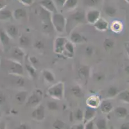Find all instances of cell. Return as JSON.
<instances>
[{
  "label": "cell",
  "mask_w": 129,
  "mask_h": 129,
  "mask_svg": "<svg viewBox=\"0 0 129 129\" xmlns=\"http://www.w3.org/2000/svg\"><path fill=\"white\" fill-rule=\"evenodd\" d=\"M86 22L85 12L78 10L73 13L66 19V31L70 35L77 26Z\"/></svg>",
  "instance_id": "6da1fadb"
},
{
  "label": "cell",
  "mask_w": 129,
  "mask_h": 129,
  "mask_svg": "<svg viewBox=\"0 0 129 129\" xmlns=\"http://www.w3.org/2000/svg\"><path fill=\"white\" fill-rule=\"evenodd\" d=\"M51 21L53 28L58 33H63L66 30V18L63 14L58 12L51 14Z\"/></svg>",
  "instance_id": "7a4b0ae2"
},
{
  "label": "cell",
  "mask_w": 129,
  "mask_h": 129,
  "mask_svg": "<svg viewBox=\"0 0 129 129\" xmlns=\"http://www.w3.org/2000/svg\"><path fill=\"white\" fill-rule=\"evenodd\" d=\"M47 94L51 98L57 100H61L64 95V84L58 82L51 86L47 90Z\"/></svg>",
  "instance_id": "3957f363"
},
{
  "label": "cell",
  "mask_w": 129,
  "mask_h": 129,
  "mask_svg": "<svg viewBox=\"0 0 129 129\" xmlns=\"http://www.w3.org/2000/svg\"><path fill=\"white\" fill-rule=\"evenodd\" d=\"M43 98V93L40 90H36L31 96L27 98L26 105L30 107H36L40 104Z\"/></svg>",
  "instance_id": "277c9868"
},
{
  "label": "cell",
  "mask_w": 129,
  "mask_h": 129,
  "mask_svg": "<svg viewBox=\"0 0 129 129\" xmlns=\"http://www.w3.org/2000/svg\"><path fill=\"white\" fill-rule=\"evenodd\" d=\"M8 70L9 74L13 76H23L24 74V68L22 64L12 60L10 61Z\"/></svg>",
  "instance_id": "5b68a950"
},
{
  "label": "cell",
  "mask_w": 129,
  "mask_h": 129,
  "mask_svg": "<svg viewBox=\"0 0 129 129\" xmlns=\"http://www.w3.org/2000/svg\"><path fill=\"white\" fill-rule=\"evenodd\" d=\"M68 41V39L65 37H57L54 41V52L57 54H62Z\"/></svg>",
  "instance_id": "8992f818"
},
{
  "label": "cell",
  "mask_w": 129,
  "mask_h": 129,
  "mask_svg": "<svg viewBox=\"0 0 129 129\" xmlns=\"http://www.w3.org/2000/svg\"><path fill=\"white\" fill-rule=\"evenodd\" d=\"M100 12L96 9L89 10L85 13V20L86 22L89 24H94L100 18Z\"/></svg>",
  "instance_id": "52a82bcc"
},
{
  "label": "cell",
  "mask_w": 129,
  "mask_h": 129,
  "mask_svg": "<svg viewBox=\"0 0 129 129\" xmlns=\"http://www.w3.org/2000/svg\"><path fill=\"white\" fill-rule=\"evenodd\" d=\"M78 76L80 79L83 81L84 85H86L90 75V68L87 65H82L78 70Z\"/></svg>",
  "instance_id": "ba28073f"
},
{
  "label": "cell",
  "mask_w": 129,
  "mask_h": 129,
  "mask_svg": "<svg viewBox=\"0 0 129 129\" xmlns=\"http://www.w3.org/2000/svg\"><path fill=\"white\" fill-rule=\"evenodd\" d=\"M40 6L51 14L57 12V7L53 0H41L40 2Z\"/></svg>",
  "instance_id": "9c48e42d"
},
{
  "label": "cell",
  "mask_w": 129,
  "mask_h": 129,
  "mask_svg": "<svg viewBox=\"0 0 129 129\" xmlns=\"http://www.w3.org/2000/svg\"><path fill=\"white\" fill-rule=\"evenodd\" d=\"M32 118L38 121H43L45 118V108L43 105L36 106V108L33 111L31 114Z\"/></svg>",
  "instance_id": "30bf717a"
},
{
  "label": "cell",
  "mask_w": 129,
  "mask_h": 129,
  "mask_svg": "<svg viewBox=\"0 0 129 129\" xmlns=\"http://www.w3.org/2000/svg\"><path fill=\"white\" fill-rule=\"evenodd\" d=\"M24 57V52L19 47H14L11 52L12 60L22 63Z\"/></svg>",
  "instance_id": "8fae6325"
},
{
  "label": "cell",
  "mask_w": 129,
  "mask_h": 129,
  "mask_svg": "<svg viewBox=\"0 0 129 129\" xmlns=\"http://www.w3.org/2000/svg\"><path fill=\"white\" fill-rule=\"evenodd\" d=\"M100 99L97 95H91L86 99V105L89 107L97 108L100 105Z\"/></svg>",
  "instance_id": "7c38bea8"
},
{
  "label": "cell",
  "mask_w": 129,
  "mask_h": 129,
  "mask_svg": "<svg viewBox=\"0 0 129 129\" xmlns=\"http://www.w3.org/2000/svg\"><path fill=\"white\" fill-rule=\"evenodd\" d=\"M96 108L87 106L84 112V119H83L84 124H85V123L89 121L92 120L94 118V117L96 116Z\"/></svg>",
  "instance_id": "4fadbf2b"
},
{
  "label": "cell",
  "mask_w": 129,
  "mask_h": 129,
  "mask_svg": "<svg viewBox=\"0 0 129 129\" xmlns=\"http://www.w3.org/2000/svg\"><path fill=\"white\" fill-rule=\"evenodd\" d=\"M85 38L78 32H72L70 34V41L73 44H81L85 42Z\"/></svg>",
  "instance_id": "5bb4252c"
},
{
  "label": "cell",
  "mask_w": 129,
  "mask_h": 129,
  "mask_svg": "<svg viewBox=\"0 0 129 129\" xmlns=\"http://www.w3.org/2000/svg\"><path fill=\"white\" fill-rule=\"evenodd\" d=\"M93 26L97 30L104 32L106 31L109 28V23L105 19L100 17L94 24H93Z\"/></svg>",
  "instance_id": "9a60e30c"
},
{
  "label": "cell",
  "mask_w": 129,
  "mask_h": 129,
  "mask_svg": "<svg viewBox=\"0 0 129 129\" xmlns=\"http://www.w3.org/2000/svg\"><path fill=\"white\" fill-rule=\"evenodd\" d=\"M100 108L104 114H109L113 109V105L111 101L108 100H104L100 103Z\"/></svg>",
  "instance_id": "2e32d148"
},
{
  "label": "cell",
  "mask_w": 129,
  "mask_h": 129,
  "mask_svg": "<svg viewBox=\"0 0 129 129\" xmlns=\"http://www.w3.org/2000/svg\"><path fill=\"white\" fill-rule=\"evenodd\" d=\"M5 31L11 39L15 38L19 35L18 27L14 25H10L7 26L5 29Z\"/></svg>",
  "instance_id": "e0dca14e"
},
{
  "label": "cell",
  "mask_w": 129,
  "mask_h": 129,
  "mask_svg": "<svg viewBox=\"0 0 129 129\" xmlns=\"http://www.w3.org/2000/svg\"><path fill=\"white\" fill-rule=\"evenodd\" d=\"M26 12L24 9L18 8L12 12V17L16 20H21L26 17Z\"/></svg>",
  "instance_id": "ac0fdd59"
},
{
  "label": "cell",
  "mask_w": 129,
  "mask_h": 129,
  "mask_svg": "<svg viewBox=\"0 0 129 129\" xmlns=\"http://www.w3.org/2000/svg\"><path fill=\"white\" fill-rule=\"evenodd\" d=\"M78 4V0H66L62 8L67 10H73L75 9Z\"/></svg>",
  "instance_id": "d6986e66"
},
{
  "label": "cell",
  "mask_w": 129,
  "mask_h": 129,
  "mask_svg": "<svg viewBox=\"0 0 129 129\" xmlns=\"http://www.w3.org/2000/svg\"><path fill=\"white\" fill-rule=\"evenodd\" d=\"M10 39L11 38L7 34L5 30H3V29H0V41L4 47L9 45Z\"/></svg>",
  "instance_id": "ffe728a7"
},
{
  "label": "cell",
  "mask_w": 129,
  "mask_h": 129,
  "mask_svg": "<svg viewBox=\"0 0 129 129\" xmlns=\"http://www.w3.org/2000/svg\"><path fill=\"white\" fill-rule=\"evenodd\" d=\"M12 17V12L8 9L0 10V21H7Z\"/></svg>",
  "instance_id": "44dd1931"
},
{
  "label": "cell",
  "mask_w": 129,
  "mask_h": 129,
  "mask_svg": "<svg viewBox=\"0 0 129 129\" xmlns=\"http://www.w3.org/2000/svg\"><path fill=\"white\" fill-rule=\"evenodd\" d=\"M42 74H43L44 79L48 83H51L54 82L55 80V77L54 76L53 73L51 71L48 70H44L42 72Z\"/></svg>",
  "instance_id": "7402d4cb"
},
{
  "label": "cell",
  "mask_w": 129,
  "mask_h": 129,
  "mask_svg": "<svg viewBox=\"0 0 129 129\" xmlns=\"http://www.w3.org/2000/svg\"><path fill=\"white\" fill-rule=\"evenodd\" d=\"M28 98V93L26 91H21L17 93L15 97L16 101L19 104H23V103L26 101Z\"/></svg>",
  "instance_id": "603a6c76"
},
{
  "label": "cell",
  "mask_w": 129,
  "mask_h": 129,
  "mask_svg": "<svg viewBox=\"0 0 129 129\" xmlns=\"http://www.w3.org/2000/svg\"><path fill=\"white\" fill-rule=\"evenodd\" d=\"M115 115L119 118H124L127 116L128 110L123 106H118L114 109Z\"/></svg>",
  "instance_id": "cb8c5ba5"
},
{
  "label": "cell",
  "mask_w": 129,
  "mask_h": 129,
  "mask_svg": "<svg viewBox=\"0 0 129 129\" xmlns=\"http://www.w3.org/2000/svg\"><path fill=\"white\" fill-rule=\"evenodd\" d=\"M111 28L112 31L114 33H119L123 29V24L119 21H112L111 25Z\"/></svg>",
  "instance_id": "d4e9b609"
},
{
  "label": "cell",
  "mask_w": 129,
  "mask_h": 129,
  "mask_svg": "<svg viewBox=\"0 0 129 129\" xmlns=\"http://www.w3.org/2000/svg\"><path fill=\"white\" fill-rule=\"evenodd\" d=\"M71 91L73 95L75 96L77 98H82L84 96V92H83L82 90L80 88V87H79L78 85L73 86L71 88Z\"/></svg>",
  "instance_id": "484cf974"
},
{
  "label": "cell",
  "mask_w": 129,
  "mask_h": 129,
  "mask_svg": "<svg viewBox=\"0 0 129 129\" xmlns=\"http://www.w3.org/2000/svg\"><path fill=\"white\" fill-rule=\"evenodd\" d=\"M26 70L30 76V77L32 78H35L37 76V72H36V67L31 65V63H26L25 65Z\"/></svg>",
  "instance_id": "4316f807"
},
{
  "label": "cell",
  "mask_w": 129,
  "mask_h": 129,
  "mask_svg": "<svg viewBox=\"0 0 129 129\" xmlns=\"http://www.w3.org/2000/svg\"><path fill=\"white\" fill-rule=\"evenodd\" d=\"M118 98L122 101L125 103H129V91L124 90L118 93L117 95Z\"/></svg>",
  "instance_id": "83f0119b"
},
{
  "label": "cell",
  "mask_w": 129,
  "mask_h": 129,
  "mask_svg": "<svg viewBox=\"0 0 129 129\" xmlns=\"http://www.w3.org/2000/svg\"><path fill=\"white\" fill-rule=\"evenodd\" d=\"M94 125L95 126H96V128L105 129L107 126V123L105 118H99L94 123Z\"/></svg>",
  "instance_id": "f1b7e54d"
},
{
  "label": "cell",
  "mask_w": 129,
  "mask_h": 129,
  "mask_svg": "<svg viewBox=\"0 0 129 129\" xmlns=\"http://www.w3.org/2000/svg\"><path fill=\"white\" fill-rule=\"evenodd\" d=\"M20 45L24 47H29L31 44V40L28 36L26 35H21L19 38Z\"/></svg>",
  "instance_id": "f546056e"
},
{
  "label": "cell",
  "mask_w": 129,
  "mask_h": 129,
  "mask_svg": "<svg viewBox=\"0 0 129 129\" xmlns=\"http://www.w3.org/2000/svg\"><path fill=\"white\" fill-rule=\"evenodd\" d=\"M105 13L109 17H114L117 12V10L112 6H107L105 8Z\"/></svg>",
  "instance_id": "4dcf8cb0"
},
{
  "label": "cell",
  "mask_w": 129,
  "mask_h": 129,
  "mask_svg": "<svg viewBox=\"0 0 129 129\" xmlns=\"http://www.w3.org/2000/svg\"><path fill=\"white\" fill-rule=\"evenodd\" d=\"M118 93H119V90L114 86H111L107 90V95L111 98H114L117 96Z\"/></svg>",
  "instance_id": "1f68e13d"
},
{
  "label": "cell",
  "mask_w": 129,
  "mask_h": 129,
  "mask_svg": "<svg viewBox=\"0 0 129 129\" xmlns=\"http://www.w3.org/2000/svg\"><path fill=\"white\" fill-rule=\"evenodd\" d=\"M104 47L106 50L112 49V47L114 45V42L111 38H105L104 41Z\"/></svg>",
  "instance_id": "d6a6232c"
},
{
  "label": "cell",
  "mask_w": 129,
  "mask_h": 129,
  "mask_svg": "<svg viewBox=\"0 0 129 129\" xmlns=\"http://www.w3.org/2000/svg\"><path fill=\"white\" fill-rule=\"evenodd\" d=\"M65 50L68 51V52L71 53V54H74V52H75V47H74V44L72 42L70 41H68L65 45V47H64Z\"/></svg>",
  "instance_id": "836d02e7"
},
{
  "label": "cell",
  "mask_w": 129,
  "mask_h": 129,
  "mask_svg": "<svg viewBox=\"0 0 129 129\" xmlns=\"http://www.w3.org/2000/svg\"><path fill=\"white\" fill-rule=\"evenodd\" d=\"M99 1L100 0H83V3L86 7H94L98 4Z\"/></svg>",
  "instance_id": "e575fe53"
},
{
  "label": "cell",
  "mask_w": 129,
  "mask_h": 129,
  "mask_svg": "<svg viewBox=\"0 0 129 129\" xmlns=\"http://www.w3.org/2000/svg\"><path fill=\"white\" fill-rule=\"evenodd\" d=\"M74 116L75 118L78 121H83V119H84V112L81 109L78 108L75 111V114H74Z\"/></svg>",
  "instance_id": "d590c367"
},
{
  "label": "cell",
  "mask_w": 129,
  "mask_h": 129,
  "mask_svg": "<svg viewBox=\"0 0 129 129\" xmlns=\"http://www.w3.org/2000/svg\"><path fill=\"white\" fill-rule=\"evenodd\" d=\"M47 107L51 111H56L58 110V105L55 101H48L47 103Z\"/></svg>",
  "instance_id": "8d00e7d4"
},
{
  "label": "cell",
  "mask_w": 129,
  "mask_h": 129,
  "mask_svg": "<svg viewBox=\"0 0 129 129\" xmlns=\"http://www.w3.org/2000/svg\"><path fill=\"white\" fill-rule=\"evenodd\" d=\"M16 77V84L17 87H23L25 85V81L22 76H15Z\"/></svg>",
  "instance_id": "74e56055"
},
{
  "label": "cell",
  "mask_w": 129,
  "mask_h": 129,
  "mask_svg": "<svg viewBox=\"0 0 129 129\" xmlns=\"http://www.w3.org/2000/svg\"><path fill=\"white\" fill-rule=\"evenodd\" d=\"M65 126V123L63 122L62 121L57 119L53 124V127L55 129H62L64 128Z\"/></svg>",
  "instance_id": "f35d334b"
},
{
  "label": "cell",
  "mask_w": 129,
  "mask_h": 129,
  "mask_svg": "<svg viewBox=\"0 0 129 129\" xmlns=\"http://www.w3.org/2000/svg\"><path fill=\"white\" fill-rule=\"evenodd\" d=\"M94 126V122L92 119V120L89 121L84 124V129H93Z\"/></svg>",
  "instance_id": "ab89813d"
},
{
  "label": "cell",
  "mask_w": 129,
  "mask_h": 129,
  "mask_svg": "<svg viewBox=\"0 0 129 129\" xmlns=\"http://www.w3.org/2000/svg\"><path fill=\"white\" fill-rule=\"evenodd\" d=\"M17 1L20 2L21 4H23V5L30 7V6H31L34 4L35 0H17Z\"/></svg>",
  "instance_id": "60d3db41"
},
{
  "label": "cell",
  "mask_w": 129,
  "mask_h": 129,
  "mask_svg": "<svg viewBox=\"0 0 129 129\" xmlns=\"http://www.w3.org/2000/svg\"><path fill=\"white\" fill-rule=\"evenodd\" d=\"M29 61H30V63H31L34 67H36V66L38 65L39 60L35 56L30 57V58H29Z\"/></svg>",
  "instance_id": "b9f144b4"
},
{
  "label": "cell",
  "mask_w": 129,
  "mask_h": 129,
  "mask_svg": "<svg viewBox=\"0 0 129 129\" xmlns=\"http://www.w3.org/2000/svg\"><path fill=\"white\" fill-rule=\"evenodd\" d=\"M34 47H35V48H36L37 49H38V50H42L44 48V44L43 41L39 40V41H37L36 43H35Z\"/></svg>",
  "instance_id": "7bdbcfd3"
},
{
  "label": "cell",
  "mask_w": 129,
  "mask_h": 129,
  "mask_svg": "<svg viewBox=\"0 0 129 129\" xmlns=\"http://www.w3.org/2000/svg\"><path fill=\"white\" fill-rule=\"evenodd\" d=\"M57 7H62L66 0H53Z\"/></svg>",
  "instance_id": "ee69618b"
},
{
  "label": "cell",
  "mask_w": 129,
  "mask_h": 129,
  "mask_svg": "<svg viewBox=\"0 0 129 129\" xmlns=\"http://www.w3.org/2000/svg\"><path fill=\"white\" fill-rule=\"evenodd\" d=\"M71 128L73 129H84V124L78 123L73 125Z\"/></svg>",
  "instance_id": "f6af8a7d"
},
{
  "label": "cell",
  "mask_w": 129,
  "mask_h": 129,
  "mask_svg": "<svg viewBox=\"0 0 129 129\" xmlns=\"http://www.w3.org/2000/svg\"><path fill=\"white\" fill-rule=\"evenodd\" d=\"M95 80L96 81H102V80H104V75L102 74H97L95 75Z\"/></svg>",
  "instance_id": "bcb514c9"
},
{
  "label": "cell",
  "mask_w": 129,
  "mask_h": 129,
  "mask_svg": "<svg viewBox=\"0 0 129 129\" xmlns=\"http://www.w3.org/2000/svg\"><path fill=\"white\" fill-rule=\"evenodd\" d=\"M5 100H6L5 96L3 93L0 92V106L3 105V104L5 102Z\"/></svg>",
  "instance_id": "7dc6e473"
},
{
  "label": "cell",
  "mask_w": 129,
  "mask_h": 129,
  "mask_svg": "<svg viewBox=\"0 0 129 129\" xmlns=\"http://www.w3.org/2000/svg\"><path fill=\"white\" fill-rule=\"evenodd\" d=\"M7 5L6 0H0V10L5 9V7Z\"/></svg>",
  "instance_id": "c3c4849f"
},
{
  "label": "cell",
  "mask_w": 129,
  "mask_h": 129,
  "mask_svg": "<svg viewBox=\"0 0 129 129\" xmlns=\"http://www.w3.org/2000/svg\"><path fill=\"white\" fill-rule=\"evenodd\" d=\"M86 53L88 55L91 56L93 53V48H91V47H88L86 48Z\"/></svg>",
  "instance_id": "681fc988"
},
{
  "label": "cell",
  "mask_w": 129,
  "mask_h": 129,
  "mask_svg": "<svg viewBox=\"0 0 129 129\" xmlns=\"http://www.w3.org/2000/svg\"><path fill=\"white\" fill-rule=\"evenodd\" d=\"M125 48L126 50V52L128 54H129V42H126L125 43Z\"/></svg>",
  "instance_id": "f907efd6"
},
{
  "label": "cell",
  "mask_w": 129,
  "mask_h": 129,
  "mask_svg": "<svg viewBox=\"0 0 129 129\" xmlns=\"http://www.w3.org/2000/svg\"><path fill=\"white\" fill-rule=\"evenodd\" d=\"M121 128L129 129V125L128 124H123V125H121Z\"/></svg>",
  "instance_id": "816d5d0a"
},
{
  "label": "cell",
  "mask_w": 129,
  "mask_h": 129,
  "mask_svg": "<svg viewBox=\"0 0 129 129\" xmlns=\"http://www.w3.org/2000/svg\"><path fill=\"white\" fill-rule=\"evenodd\" d=\"M19 128H23V129H26L28 128V127H27V125H26L25 124H21V125H20L19 127Z\"/></svg>",
  "instance_id": "f5cc1de1"
},
{
  "label": "cell",
  "mask_w": 129,
  "mask_h": 129,
  "mask_svg": "<svg viewBox=\"0 0 129 129\" xmlns=\"http://www.w3.org/2000/svg\"><path fill=\"white\" fill-rule=\"evenodd\" d=\"M125 70L126 71V72L128 73V74H129V66H127V67H126V68H125Z\"/></svg>",
  "instance_id": "db71d44e"
},
{
  "label": "cell",
  "mask_w": 129,
  "mask_h": 129,
  "mask_svg": "<svg viewBox=\"0 0 129 129\" xmlns=\"http://www.w3.org/2000/svg\"><path fill=\"white\" fill-rule=\"evenodd\" d=\"M125 1H126V2H127V3H129V0H125Z\"/></svg>",
  "instance_id": "11a10c76"
}]
</instances>
